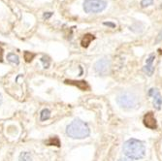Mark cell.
<instances>
[{
	"label": "cell",
	"mask_w": 162,
	"mask_h": 161,
	"mask_svg": "<svg viewBox=\"0 0 162 161\" xmlns=\"http://www.w3.org/2000/svg\"><path fill=\"white\" fill-rule=\"evenodd\" d=\"M148 95L153 98V105L157 110H159L162 106V97L159 90L157 89H151L148 91Z\"/></svg>",
	"instance_id": "6"
},
{
	"label": "cell",
	"mask_w": 162,
	"mask_h": 161,
	"mask_svg": "<svg viewBox=\"0 0 162 161\" xmlns=\"http://www.w3.org/2000/svg\"><path fill=\"white\" fill-rule=\"evenodd\" d=\"M31 154L29 152H22L19 155V161H31Z\"/></svg>",
	"instance_id": "13"
},
{
	"label": "cell",
	"mask_w": 162,
	"mask_h": 161,
	"mask_svg": "<svg viewBox=\"0 0 162 161\" xmlns=\"http://www.w3.org/2000/svg\"><path fill=\"white\" fill-rule=\"evenodd\" d=\"M94 38L95 37L91 34H85L84 36V38L82 39V46L85 47V48H87V47L89 46V44L91 43L92 40H94Z\"/></svg>",
	"instance_id": "10"
},
{
	"label": "cell",
	"mask_w": 162,
	"mask_h": 161,
	"mask_svg": "<svg viewBox=\"0 0 162 161\" xmlns=\"http://www.w3.org/2000/svg\"><path fill=\"white\" fill-rule=\"evenodd\" d=\"M155 59V56L154 55H151L148 56L146 60V65L144 67V72L147 74V76H152V73L154 71V68H153V61Z\"/></svg>",
	"instance_id": "8"
},
{
	"label": "cell",
	"mask_w": 162,
	"mask_h": 161,
	"mask_svg": "<svg viewBox=\"0 0 162 161\" xmlns=\"http://www.w3.org/2000/svg\"><path fill=\"white\" fill-rule=\"evenodd\" d=\"M52 16V13H51V12L45 13V14H44V18H45V19H49V18H51Z\"/></svg>",
	"instance_id": "20"
},
{
	"label": "cell",
	"mask_w": 162,
	"mask_h": 161,
	"mask_svg": "<svg viewBox=\"0 0 162 161\" xmlns=\"http://www.w3.org/2000/svg\"><path fill=\"white\" fill-rule=\"evenodd\" d=\"M50 117H51V112H50V110L44 109V110L41 112V114H40V120H41V122H45V120L49 119Z\"/></svg>",
	"instance_id": "12"
},
{
	"label": "cell",
	"mask_w": 162,
	"mask_h": 161,
	"mask_svg": "<svg viewBox=\"0 0 162 161\" xmlns=\"http://www.w3.org/2000/svg\"><path fill=\"white\" fill-rule=\"evenodd\" d=\"M153 3V0H142L141 5L142 7H147V6H150Z\"/></svg>",
	"instance_id": "17"
},
{
	"label": "cell",
	"mask_w": 162,
	"mask_h": 161,
	"mask_svg": "<svg viewBox=\"0 0 162 161\" xmlns=\"http://www.w3.org/2000/svg\"><path fill=\"white\" fill-rule=\"evenodd\" d=\"M47 144L48 145H51V146H57L59 147L60 146V142H59V139L57 137H53V138H51L48 142H47Z\"/></svg>",
	"instance_id": "14"
},
{
	"label": "cell",
	"mask_w": 162,
	"mask_h": 161,
	"mask_svg": "<svg viewBox=\"0 0 162 161\" xmlns=\"http://www.w3.org/2000/svg\"><path fill=\"white\" fill-rule=\"evenodd\" d=\"M144 124L150 129H155L157 127L156 119H155L152 113H147L144 117Z\"/></svg>",
	"instance_id": "7"
},
{
	"label": "cell",
	"mask_w": 162,
	"mask_h": 161,
	"mask_svg": "<svg viewBox=\"0 0 162 161\" xmlns=\"http://www.w3.org/2000/svg\"><path fill=\"white\" fill-rule=\"evenodd\" d=\"M7 60L10 62V63H13V64H16L18 65L19 63V56L17 55H15V53H9V55L7 56Z\"/></svg>",
	"instance_id": "11"
},
{
	"label": "cell",
	"mask_w": 162,
	"mask_h": 161,
	"mask_svg": "<svg viewBox=\"0 0 162 161\" xmlns=\"http://www.w3.org/2000/svg\"><path fill=\"white\" fill-rule=\"evenodd\" d=\"M3 61V49L1 45H0V62Z\"/></svg>",
	"instance_id": "18"
},
{
	"label": "cell",
	"mask_w": 162,
	"mask_h": 161,
	"mask_svg": "<svg viewBox=\"0 0 162 161\" xmlns=\"http://www.w3.org/2000/svg\"><path fill=\"white\" fill-rule=\"evenodd\" d=\"M104 25H108V26H110V27H112V28H114V27H116V24H114V23H104Z\"/></svg>",
	"instance_id": "19"
},
{
	"label": "cell",
	"mask_w": 162,
	"mask_h": 161,
	"mask_svg": "<svg viewBox=\"0 0 162 161\" xmlns=\"http://www.w3.org/2000/svg\"><path fill=\"white\" fill-rule=\"evenodd\" d=\"M123 152L130 159L137 160L145 156L146 147L141 141L137 139H129L123 145Z\"/></svg>",
	"instance_id": "1"
},
{
	"label": "cell",
	"mask_w": 162,
	"mask_h": 161,
	"mask_svg": "<svg viewBox=\"0 0 162 161\" xmlns=\"http://www.w3.org/2000/svg\"><path fill=\"white\" fill-rule=\"evenodd\" d=\"M41 61L43 62V65H44L45 68H49V66H50V59H49V57H47V56L42 57Z\"/></svg>",
	"instance_id": "16"
},
{
	"label": "cell",
	"mask_w": 162,
	"mask_h": 161,
	"mask_svg": "<svg viewBox=\"0 0 162 161\" xmlns=\"http://www.w3.org/2000/svg\"><path fill=\"white\" fill-rule=\"evenodd\" d=\"M107 3L104 0H85L84 1V10L89 14H97L106 9Z\"/></svg>",
	"instance_id": "4"
},
{
	"label": "cell",
	"mask_w": 162,
	"mask_h": 161,
	"mask_svg": "<svg viewBox=\"0 0 162 161\" xmlns=\"http://www.w3.org/2000/svg\"><path fill=\"white\" fill-rule=\"evenodd\" d=\"M110 66H111L110 60H108L106 58H102V59H99L95 63V65H94V70H95V72L99 74V75L105 76L107 75V73L109 72Z\"/></svg>",
	"instance_id": "5"
},
{
	"label": "cell",
	"mask_w": 162,
	"mask_h": 161,
	"mask_svg": "<svg viewBox=\"0 0 162 161\" xmlns=\"http://www.w3.org/2000/svg\"><path fill=\"white\" fill-rule=\"evenodd\" d=\"M1 103H2V95L0 94V105H1Z\"/></svg>",
	"instance_id": "22"
},
{
	"label": "cell",
	"mask_w": 162,
	"mask_h": 161,
	"mask_svg": "<svg viewBox=\"0 0 162 161\" xmlns=\"http://www.w3.org/2000/svg\"><path fill=\"white\" fill-rule=\"evenodd\" d=\"M162 40V30L159 32V34H158V37H157V39H156V41L158 42V41H161Z\"/></svg>",
	"instance_id": "21"
},
{
	"label": "cell",
	"mask_w": 162,
	"mask_h": 161,
	"mask_svg": "<svg viewBox=\"0 0 162 161\" xmlns=\"http://www.w3.org/2000/svg\"><path fill=\"white\" fill-rule=\"evenodd\" d=\"M123 161H130V160H129V159H127V158H123Z\"/></svg>",
	"instance_id": "23"
},
{
	"label": "cell",
	"mask_w": 162,
	"mask_h": 161,
	"mask_svg": "<svg viewBox=\"0 0 162 161\" xmlns=\"http://www.w3.org/2000/svg\"><path fill=\"white\" fill-rule=\"evenodd\" d=\"M35 56V53H32V52H24V59L26 62H30L31 60L34 58Z\"/></svg>",
	"instance_id": "15"
},
{
	"label": "cell",
	"mask_w": 162,
	"mask_h": 161,
	"mask_svg": "<svg viewBox=\"0 0 162 161\" xmlns=\"http://www.w3.org/2000/svg\"><path fill=\"white\" fill-rule=\"evenodd\" d=\"M118 104L123 109H133L138 104L137 96L131 92H123L117 98Z\"/></svg>",
	"instance_id": "3"
},
{
	"label": "cell",
	"mask_w": 162,
	"mask_h": 161,
	"mask_svg": "<svg viewBox=\"0 0 162 161\" xmlns=\"http://www.w3.org/2000/svg\"><path fill=\"white\" fill-rule=\"evenodd\" d=\"M89 128L84 122L76 118L67 126L66 134L73 139H85L89 136Z\"/></svg>",
	"instance_id": "2"
},
{
	"label": "cell",
	"mask_w": 162,
	"mask_h": 161,
	"mask_svg": "<svg viewBox=\"0 0 162 161\" xmlns=\"http://www.w3.org/2000/svg\"><path fill=\"white\" fill-rule=\"evenodd\" d=\"M66 84H69V85H76L80 89L82 90H87L89 89V85H87L86 82L85 80H81V82H76V80H65Z\"/></svg>",
	"instance_id": "9"
}]
</instances>
